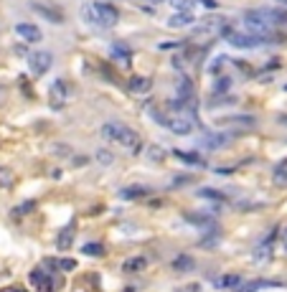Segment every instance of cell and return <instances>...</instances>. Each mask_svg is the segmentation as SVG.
Segmentation results:
<instances>
[{"mask_svg":"<svg viewBox=\"0 0 287 292\" xmlns=\"http://www.w3.org/2000/svg\"><path fill=\"white\" fill-rule=\"evenodd\" d=\"M102 137H107V140H112V142H117V145H122V148H125L130 155H138L140 148H143L140 135L135 133L132 127H127V125H122V122H115V120L102 125Z\"/></svg>","mask_w":287,"mask_h":292,"instance_id":"1","label":"cell"},{"mask_svg":"<svg viewBox=\"0 0 287 292\" xmlns=\"http://www.w3.org/2000/svg\"><path fill=\"white\" fill-rule=\"evenodd\" d=\"M82 21H86L94 28H104V31H107V28H115L119 23V13L110 3H86L82 8Z\"/></svg>","mask_w":287,"mask_h":292,"instance_id":"2","label":"cell"},{"mask_svg":"<svg viewBox=\"0 0 287 292\" xmlns=\"http://www.w3.org/2000/svg\"><path fill=\"white\" fill-rule=\"evenodd\" d=\"M219 36L226 43H231L234 49H254V46H259V43H262V38L257 36V33H252V31H236V28L229 26V23L221 28Z\"/></svg>","mask_w":287,"mask_h":292,"instance_id":"3","label":"cell"},{"mask_svg":"<svg viewBox=\"0 0 287 292\" xmlns=\"http://www.w3.org/2000/svg\"><path fill=\"white\" fill-rule=\"evenodd\" d=\"M196 114L191 112H173L168 114V120H165V127L171 130L173 135H191L193 130H196Z\"/></svg>","mask_w":287,"mask_h":292,"instance_id":"4","label":"cell"},{"mask_svg":"<svg viewBox=\"0 0 287 292\" xmlns=\"http://www.w3.org/2000/svg\"><path fill=\"white\" fill-rule=\"evenodd\" d=\"M277 234H280V229L275 226L267 237L254 246V252H252V262L254 265H264V262H269L272 259V246H275V239H277Z\"/></svg>","mask_w":287,"mask_h":292,"instance_id":"5","label":"cell"},{"mask_svg":"<svg viewBox=\"0 0 287 292\" xmlns=\"http://www.w3.org/2000/svg\"><path fill=\"white\" fill-rule=\"evenodd\" d=\"M28 66H31V71L36 77H43L54 66V53L51 51H33V53H28Z\"/></svg>","mask_w":287,"mask_h":292,"instance_id":"6","label":"cell"},{"mask_svg":"<svg viewBox=\"0 0 287 292\" xmlns=\"http://www.w3.org/2000/svg\"><path fill=\"white\" fill-rule=\"evenodd\" d=\"M224 26H226V21L221 16H208L206 21H201L199 26L193 28L191 36H196V38H201V36H219Z\"/></svg>","mask_w":287,"mask_h":292,"instance_id":"7","label":"cell"},{"mask_svg":"<svg viewBox=\"0 0 287 292\" xmlns=\"http://www.w3.org/2000/svg\"><path fill=\"white\" fill-rule=\"evenodd\" d=\"M229 140H231L229 133H214V130H206L201 145L208 148V150H219V148H224V145H229Z\"/></svg>","mask_w":287,"mask_h":292,"instance_id":"8","label":"cell"},{"mask_svg":"<svg viewBox=\"0 0 287 292\" xmlns=\"http://www.w3.org/2000/svg\"><path fill=\"white\" fill-rule=\"evenodd\" d=\"M219 125L236 127V130H252V127H257V120H254V117H249V114H231V117H221Z\"/></svg>","mask_w":287,"mask_h":292,"instance_id":"9","label":"cell"},{"mask_svg":"<svg viewBox=\"0 0 287 292\" xmlns=\"http://www.w3.org/2000/svg\"><path fill=\"white\" fill-rule=\"evenodd\" d=\"M64 102H66V86H64L61 79H56V81H51V86H49V105H51L54 109H61Z\"/></svg>","mask_w":287,"mask_h":292,"instance_id":"10","label":"cell"},{"mask_svg":"<svg viewBox=\"0 0 287 292\" xmlns=\"http://www.w3.org/2000/svg\"><path fill=\"white\" fill-rule=\"evenodd\" d=\"M16 33H18L26 43H38V41L43 38V33L38 31L33 23H18V26H16Z\"/></svg>","mask_w":287,"mask_h":292,"instance_id":"11","label":"cell"},{"mask_svg":"<svg viewBox=\"0 0 287 292\" xmlns=\"http://www.w3.org/2000/svg\"><path fill=\"white\" fill-rule=\"evenodd\" d=\"M36 13H41L46 21H51V23H64V13L58 10V8H54V5H43V3H33L31 5Z\"/></svg>","mask_w":287,"mask_h":292,"instance_id":"12","label":"cell"},{"mask_svg":"<svg viewBox=\"0 0 287 292\" xmlns=\"http://www.w3.org/2000/svg\"><path fill=\"white\" fill-rule=\"evenodd\" d=\"M193 23H196V16L188 10H175L168 18V28H186V26H193Z\"/></svg>","mask_w":287,"mask_h":292,"instance_id":"13","label":"cell"},{"mask_svg":"<svg viewBox=\"0 0 287 292\" xmlns=\"http://www.w3.org/2000/svg\"><path fill=\"white\" fill-rule=\"evenodd\" d=\"M127 86H130V92H132V94L145 97L150 89H153V79H150V77H132Z\"/></svg>","mask_w":287,"mask_h":292,"instance_id":"14","label":"cell"},{"mask_svg":"<svg viewBox=\"0 0 287 292\" xmlns=\"http://www.w3.org/2000/svg\"><path fill=\"white\" fill-rule=\"evenodd\" d=\"M173 155L180 160V163H186V165H193V168H203L206 165V160L201 155H196V153H186V150H173Z\"/></svg>","mask_w":287,"mask_h":292,"instance_id":"15","label":"cell"},{"mask_svg":"<svg viewBox=\"0 0 287 292\" xmlns=\"http://www.w3.org/2000/svg\"><path fill=\"white\" fill-rule=\"evenodd\" d=\"M119 196H122L125 201L145 198V196H150V188H145V186H127V188H122V191H119Z\"/></svg>","mask_w":287,"mask_h":292,"instance_id":"16","label":"cell"},{"mask_svg":"<svg viewBox=\"0 0 287 292\" xmlns=\"http://www.w3.org/2000/svg\"><path fill=\"white\" fill-rule=\"evenodd\" d=\"M262 287H282V282H267V280H254V282H241L236 292H259Z\"/></svg>","mask_w":287,"mask_h":292,"instance_id":"17","label":"cell"},{"mask_svg":"<svg viewBox=\"0 0 287 292\" xmlns=\"http://www.w3.org/2000/svg\"><path fill=\"white\" fill-rule=\"evenodd\" d=\"M241 282H244V280H241L239 274H221V277H219V280H216L214 285H216L219 290H236Z\"/></svg>","mask_w":287,"mask_h":292,"instance_id":"18","label":"cell"},{"mask_svg":"<svg viewBox=\"0 0 287 292\" xmlns=\"http://www.w3.org/2000/svg\"><path fill=\"white\" fill-rule=\"evenodd\" d=\"M74 229H77V221H69V226L61 231V234H58V239H56V246H58V249H69V246H71V237H74Z\"/></svg>","mask_w":287,"mask_h":292,"instance_id":"19","label":"cell"},{"mask_svg":"<svg viewBox=\"0 0 287 292\" xmlns=\"http://www.w3.org/2000/svg\"><path fill=\"white\" fill-rule=\"evenodd\" d=\"M188 224H193V226H203V229H214V218H211L208 213L203 216V213H186L183 216Z\"/></svg>","mask_w":287,"mask_h":292,"instance_id":"20","label":"cell"},{"mask_svg":"<svg viewBox=\"0 0 287 292\" xmlns=\"http://www.w3.org/2000/svg\"><path fill=\"white\" fill-rule=\"evenodd\" d=\"M226 64H229V56H214V58H211V61H208L206 71H208L211 77H219V74H224L221 69H224Z\"/></svg>","mask_w":287,"mask_h":292,"instance_id":"21","label":"cell"},{"mask_svg":"<svg viewBox=\"0 0 287 292\" xmlns=\"http://www.w3.org/2000/svg\"><path fill=\"white\" fill-rule=\"evenodd\" d=\"M196 267V262H193V257H188V254H178L175 259H173V269H178V272H191Z\"/></svg>","mask_w":287,"mask_h":292,"instance_id":"22","label":"cell"},{"mask_svg":"<svg viewBox=\"0 0 287 292\" xmlns=\"http://www.w3.org/2000/svg\"><path fill=\"white\" fill-rule=\"evenodd\" d=\"M145 267H147V259H145V257H132V259H127L125 265H122L125 272H140V269H145Z\"/></svg>","mask_w":287,"mask_h":292,"instance_id":"23","label":"cell"},{"mask_svg":"<svg viewBox=\"0 0 287 292\" xmlns=\"http://www.w3.org/2000/svg\"><path fill=\"white\" fill-rule=\"evenodd\" d=\"M145 158L150 160V163H163L165 150H163V148H158V145H150V148L145 150Z\"/></svg>","mask_w":287,"mask_h":292,"instance_id":"24","label":"cell"},{"mask_svg":"<svg viewBox=\"0 0 287 292\" xmlns=\"http://www.w3.org/2000/svg\"><path fill=\"white\" fill-rule=\"evenodd\" d=\"M229 89H231V79L226 74H219L216 77V86H214V94H226Z\"/></svg>","mask_w":287,"mask_h":292,"instance_id":"25","label":"cell"},{"mask_svg":"<svg viewBox=\"0 0 287 292\" xmlns=\"http://www.w3.org/2000/svg\"><path fill=\"white\" fill-rule=\"evenodd\" d=\"M199 196H201V198H208V201H216V203L226 201V196H224L221 191H214V188H201Z\"/></svg>","mask_w":287,"mask_h":292,"instance_id":"26","label":"cell"},{"mask_svg":"<svg viewBox=\"0 0 287 292\" xmlns=\"http://www.w3.org/2000/svg\"><path fill=\"white\" fill-rule=\"evenodd\" d=\"M33 209H36V201H26V203H21V206L13 209L10 216H13V218H18V216H23V213H31Z\"/></svg>","mask_w":287,"mask_h":292,"instance_id":"27","label":"cell"},{"mask_svg":"<svg viewBox=\"0 0 287 292\" xmlns=\"http://www.w3.org/2000/svg\"><path fill=\"white\" fill-rule=\"evenodd\" d=\"M82 252H84V254H89V257H102V254H104V246H102V244H97V241H89V244H84V246H82Z\"/></svg>","mask_w":287,"mask_h":292,"instance_id":"28","label":"cell"},{"mask_svg":"<svg viewBox=\"0 0 287 292\" xmlns=\"http://www.w3.org/2000/svg\"><path fill=\"white\" fill-rule=\"evenodd\" d=\"M275 183L277 186H287V160L275 168Z\"/></svg>","mask_w":287,"mask_h":292,"instance_id":"29","label":"cell"},{"mask_svg":"<svg viewBox=\"0 0 287 292\" xmlns=\"http://www.w3.org/2000/svg\"><path fill=\"white\" fill-rule=\"evenodd\" d=\"M267 13V18L269 23L275 26V23H287V10H264Z\"/></svg>","mask_w":287,"mask_h":292,"instance_id":"30","label":"cell"},{"mask_svg":"<svg viewBox=\"0 0 287 292\" xmlns=\"http://www.w3.org/2000/svg\"><path fill=\"white\" fill-rule=\"evenodd\" d=\"M171 5H173L175 10H188V13H193L196 0H171Z\"/></svg>","mask_w":287,"mask_h":292,"instance_id":"31","label":"cell"},{"mask_svg":"<svg viewBox=\"0 0 287 292\" xmlns=\"http://www.w3.org/2000/svg\"><path fill=\"white\" fill-rule=\"evenodd\" d=\"M112 56L130 61V49H127V46H122V43H115V46H112Z\"/></svg>","mask_w":287,"mask_h":292,"instance_id":"32","label":"cell"},{"mask_svg":"<svg viewBox=\"0 0 287 292\" xmlns=\"http://www.w3.org/2000/svg\"><path fill=\"white\" fill-rule=\"evenodd\" d=\"M97 160H99L102 165H112V163H115V155H112L110 150L102 148V150H97Z\"/></svg>","mask_w":287,"mask_h":292,"instance_id":"33","label":"cell"},{"mask_svg":"<svg viewBox=\"0 0 287 292\" xmlns=\"http://www.w3.org/2000/svg\"><path fill=\"white\" fill-rule=\"evenodd\" d=\"M56 267L64 269V272H71V269H77V262H74V259H58Z\"/></svg>","mask_w":287,"mask_h":292,"instance_id":"34","label":"cell"},{"mask_svg":"<svg viewBox=\"0 0 287 292\" xmlns=\"http://www.w3.org/2000/svg\"><path fill=\"white\" fill-rule=\"evenodd\" d=\"M203 8H216V0H199Z\"/></svg>","mask_w":287,"mask_h":292,"instance_id":"35","label":"cell"},{"mask_svg":"<svg viewBox=\"0 0 287 292\" xmlns=\"http://www.w3.org/2000/svg\"><path fill=\"white\" fill-rule=\"evenodd\" d=\"M0 292H26V290H23V287H3Z\"/></svg>","mask_w":287,"mask_h":292,"instance_id":"36","label":"cell"},{"mask_svg":"<svg viewBox=\"0 0 287 292\" xmlns=\"http://www.w3.org/2000/svg\"><path fill=\"white\" fill-rule=\"evenodd\" d=\"M145 3H150V5H160V3H165V0H145Z\"/></svg>","mask_w":287,"mask_h":292,"instance_id":"37","label":"cell"},{"mask_svg":"<svg viewBox=\"0 0 287 292\" xmlns=\"http://www.w3.org/2000/svg\"><path fill=\"white\" fill-rule=\"evenodd\" d=\"M280 125H287V114H282V117H280Z\"/></svg>","mask_w":287,"mask_h":292,"instance_id":"38","label":"cell"},{"mask_svg":"<svg viewBox=\"0 0 287 292\" xmlns=\"http://www.w3.org/2000/svg\"><path fill=\"white\" fill-rule=\"evenodd\" d=\"M277 3H280V5H285V8H287V0H277Z\"/></svg>","mask_w":287,"mask_h":292,"instance_id":"39","label":"cell"},{"mask_svg":"<svg viewBox=\"0 0 287 292\" xmlns=\"http://www.w3.org/2000/svg\"><path fill=\"white\" fill-rule=\"evenodd\" d=\"M285 252H287V231H285Z\"/></svg>","mask_w":287,"mask_h":292,"instance_id":"40","label":"cell"},{"mask_svg":"<svg viewBox=\"0 0 287 292\" xmlns=\"http://www.w3.org/2000/svg\"><path fill=\"white\" fill-rule=\"evenodd\" d=\"M3 94H5V89H3V86H0V99H3Z\"/></svg>","mask_w":287,"mask_h":292,"instance_id":"41","label":"cell"},{"mask_svg":"<svg viewBox=\"0 0 287 292\" xmlns=\"http://www.w3.org/2000/svg\"><path fill=\"white\" fill-rule=\"evenodd\" d=\"M285 92H287V84H285Z\"/></svg>","mask_w":287,"mask_h":292,"instance_id":"42","label":"cell"}]
</instances>
